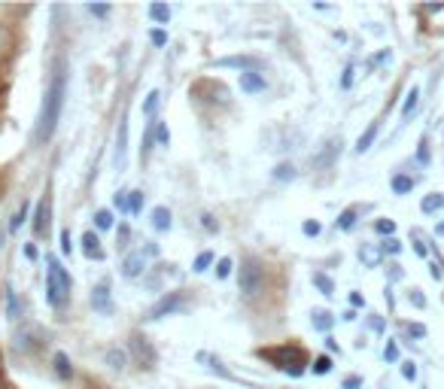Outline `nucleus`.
I'll return each instance as SVG.
<instances>
[{
  "instance_id": "nucleus-1",
  "label": "nucleus",
  "mask_w": 444,
  "mask_h": 389,
  "mask_svg": "<svg viewBox=\"0 0 444 389\" xmlns=\"http://www.w3.org/2000/svg\"><path fill=\"white\" fill-rule=\"evenodd\" d=\"M64 100H67V70H64V61H55L52 79H49V86H46L43 107H40V116H37V131H34L37 143L52 140L58 122H62V112H64Z\"/></svg>"
},
{
  "instance_id": "nucleus-2",
  "label": "nucleus",
  "mask_w": 444,
  "mask_h": 389,
  "mask_svg": "<svg viewBox=\"0 0 444 389\" xmlns=\"http://www.w3.org/2000/svg\"><path fill=\"white\" fill-rule=\"evenodd\" d=\"M49 271H46V301L52 307H64L67 298H70V289H74V280H70V274L64 271V265L55 259V255H49L46 259Z\"/></svg>"
},
{
  "instance_id": "nucleus-3",
  "label": "nucleus",
  "mask_w": 444,
  "mask_h": 389,
  "mask_svg": "<svg viewBox=\"0 0 444 389\" xmlns=\"http://www.w3.org/2000/svg\"><path fill=\"white\" fill-rule=\"evenodd\" d=\"M262 359H268L274 368H280L284 374L289 377H301L305 374V365H308V356L301 347H274V350H259Z\"/></svg>"
},
{
  "instance_id": "nucleus-4",
  "label": "nucleus",
  "mask_w": 444,
  "mask_h": 389,
  "mask_svg": "<svg viewBox=\"0 0 444 389\" xmlns=\"http://www.w3.org/2000/svg\"><path fill=\"white\" fill-rule=\"evenodd\" d=\"M262 289H265V268L256 255H250L240 262V292H244V298H256Z\"/></svg>"
},
{
  "instance_id": "nucleus-5",
  "label": "nucleus",
  "mask_w": 444,
  "mask_h": 389,
  "mask_svg": "<svg viewBox=\"0 0 444 389\" xmlns=\"http://www.w3.org/2000/svg\"><path fill=\"white\" fill-rule=\"evenodd\" d=\"M189 307V298H186V292H168V295H161V298L149 307V313H146V320L149 323H156L161 320V316H174L180 310H186Z\"/></svg>"
},
{
  "instance_id": "nucleus-6",
  "label": "nucleus",
  "mask_w": 444,
  "mask_h": 389,
  "mask_svg": "<svg viewBox=\"0 0 444 389\" xmlns=\"http://www.w3.org/2000/svg\"><path fill=\"white\" fill-rule=\"evenodd\" d=\"M131 353L137 356V362L144 365V368H149L153 371L156 368V362H158V353H156V347H153V341H149L146 335H131Z\"/></svg>"
},
{
  "instance_id": "nucleus-7",
  "label": "nucleus",
  "mask_w": 444,
  "mask_h": 389,
  "mask_svg": "<svg viewBox=\"0 0 444 389\" xmlns=\"http://www.w3.org/2000/svg\"><path fill=\"white\" fill-rule=\"evenodd\" d=\"M43 344H46V335H43V329H37V325L22 329L16 335V350H22V353H37Z\"/></svg>"
},
{
  "instance_id": "nucleus-8",
  "label": "nucleus",
  "mask_w": 444,
  "mask_h": 389,
  "mask_svg": "<svg viewBox=\"0 0 444 389\" xmlns=\"http://www.w3.org/2000/svg\"><path fill=\"white\" fill-rule=\"evenodd\" d=\"M216 64L219 67H238L240 74H259V70L265 67V61L253 58V55H231V58H219Z\"/></svg>"
},
{
  "instance_id": "nucleus-9",
  "label": "nucleus",
  "mask_w": 444,
  "mask_h": 389,
  "mask_svg": "<svg viewBox=\"0 0 444 389\" xmlns=\"http://www.w3.org/2000/svg\"><path fill=\"white\" fill-rule=\"evenodd\" d=\"M146 259H149V255L144 250H140V252H128L125 259H122V277H128V280L144 277V274H146Z\"/></svg>"
},
{
  "instance_id": "nucleus-10",
  "label": "nucleus",
  "mask_w": 444,
  "mask_h": 389,
  "mask_svg": "<svg viewBox=\"0 0 444 389\" xmlns=\"http://www.w3.org/2000/svg\"><path fill=\"white\" fill-rule=\"evenodd\" d=\"M116 168L122 170L125 161H128V116L119 119V128H116Z\"/></svg>"
},
{
  "instance_id": "nucleus-11",
  "label": "nucleus",
  "mask_w": 444,
  "mask_h": 389,
  "mask_svg": "<svg viewBox=\"0 0 444 389\" xmlns=\"http://www.w3.org/2000/svg\"><path fill=\"white\" fill-rule=\"evenodd\" d=\"M92 307L100 316H110L113 313V295H110V283H98L92 289Z\"/></svg>"
},
{
  "instance_id": "nucleus-12",
  "label": "nucleus",
  "mask_w": 444,
  "mask_h": 389,
  "mask_svg": "<svg viewBox=\"0 0 444 389\" xmlns=\"http://www.w3.org/2000/svg\"><path fill=\"white\" fill-rule=\"evenodd\" d=\"M359 262L366 265V268H380L383 250L378 247V243H359Z\"/></svg>"
},
{
  "instance_id": "nucleus-13",
  "label": "nucleus",
  "mask_w": 444,
  "mask_h": 389,
  "mask_svg": "<svg viewBox=\"0 0 444 389\" xmlns=\"http://www.w3.org/2000/svg\"><path fill=\"white\" fill-rule=\"evenodd\" d=\"M198 362L204 365L207 371H214V374H219V377H226V381H235V374H231L228 368L222 365L219 356H214V353H198Z\"/></svg>"
},
{
  "instance_id": "nucleus-14",
  "label": "nucleus",
  "mask_w": 444,
  "mask_h": 389,
  "mask_svg": "<svg viewBox=\"0 0 444 389\" xmlns=\"http://www.w3.org/2000/svg\"><path fill=\"white\" fill-rule=\"evenodd\" d=\"M240 88H244L247 95H259V91L268 88V79H265V74H240Z\"/></svg>"
},
{
  "instance_id": "nucleus-15",
  "label": "nucleus",
  "mask_w": 444,
  "mask_h": 389,
  "mask_svg": "<svg viewBox=\"0 0 444 389\" xmlns=\"http://www.w3.org/2000/svg\"><path fill=\"white\" fill-rule=\"evenodd\" d=\"M83 252L88 255V259L104 262V250H100V240H98L95 231H86V234H83Z\"/></svg>"
},
{
  "instance_id": "nucleus-16",
  "label": "nucleus",
  "mask_w": 444,
  "mask_h": 389,
  "mask_svg": "<svg viewBox=\"0 0 444 389\" xmlns=\"http://www.w3.org/2000/svg\"><path fill=\"white\" fill-rule=\"evenodd\" d=\"M49 216H52V207H49V198H43L34 213V234H43L49 228Z\"/></svg>"
},
{
  "instance_id": "nucleus-17",
  "label": "nucleus",
  "mask_w": 444,
  "mask_h": 389,
  "mask_svg": "<svg viewBox=\"0 0 444 389\" xmlns=\"http://www.w3.org/2000/svg\"><path fill=\"white\" fill-rule=\"evenodd\" d=\"M310 325H314L317 332H332V325H335V316L329 310H314L310 313Z\"/></svg>"
},
{
  "instance_id": "nucleus-18",
  "label": "nucleus",
  "mask_w": 444,
  "mask_h": 389,
  "mask_svg": "<svg viewBox=\"0 0 444 389\" xmlns=\"http://www.w3.org/2000/svg\"><path fill=\"white\" fill-rule=\"evenodd\" d=\"M170 225H174V216H170L168 207H156L153 210V228L156 231H170Z\"/></svg>"
},
{
  "instance_id": "nucleus-19",
  "label": "nucleus",
  "mask_w": 444,
  "mask_h": 389,
  "mask_svg": "<svg viewBox=\"0 0 444 389\" xmlns=\"http://www.w3.org/2000/svg\"><path fill=\"white\" fill-rule=\"evenodd\" d=\"M444 207V194L441 192H432V194H426V198L420 201V210L426 213V216H432V213H438Z\"/></svg>"
},
{
  "instance_id": "nucleus-20",
  "label": "nucleus",
  "mask_w": 444,
  "mask_h": 389,
  "mask_svg": "<svg viewBox=\"0 0 444 389\" xmlns=\"http://www.w3.org/2000/svg\"><path fill=\"white\" fill-rule=\"evenodd\" d=\"M6 316H9L13 323L22 320V301H18V295H16L13 289H6Z\"/></svg>"
},
{
  "instance_id": "nucleus-21",
  "label": "nucleus",
  "mask_w": 444,
  "mask_h": 389,
  "mask_svg": "<svg viewBox=\"0 0 444 389\" xmlns=\"http://www.w3.org/2000/svg\"><path fill=\"white\" fill-rule=\"evenodd\" d=\"M375 140H378V122H371V125L366 128V134H362V137L356 140V152H359V156H362V152H368Z\"/></svg>"
},
{
  "instance_id": "nucleus-22",
  "label": "nucleus",
  "mask_w": 444,
  "mask_h": 389,
  "mask_svg": "<svg viewBox=\"0 0 444 389\" xmlns=\"http://www.w3.org/2000/svg\"><path fill=\"white\" fill-rule=\"evenodd\" d=\"M310 280H314V286H317V289H320L322 295H326V298H332V295H335V283H332L329 274L314 271V277H310Z\"/></svg>"
},
{
  "instance_id": "nucleus-23",
  "label": "nucleus",
  "mask_w": 444,
  "mask_h": 389,
  "mask_svg": "<svg viewBox=\"0 0 444 389\" xmlns=\"http://www.w3.org/2000/svg\"><path fill=\"white\" fill-rule=\"evenodd\" d=\"M417 104H420V88L414 86L408 95H405V104H402V119H411L414 110H417Z\"/></svg>"
},
{
  "instance_id": "nucleus-24",
  "label": "nucleus",
  "mask_w": 444,
  "mask_h": 389,
  "mask_svg": "<svg viewBox=\"0 0 444 389\" xmlns=\"http://www.w3.org/2000/svg\"><path fill=\"white\" fill-rule=\"evenodd\" d=\"M52 362H55V374L62 377V381H70V377H74V365H70V359L64 353H55Z\"/></svg>"
},
{
  "instance_id": "nucleus-25",
  "label": "nucleus",
  "mask_w": 444,
  "mask_h": 389,
  "mask_svg": "<svg viewBox=\"0 0 444 389\" xmlns=\"http://www.w3.org/2000/svg\"><path fill=\"white\" fill-rule=\"evenodd\" d=\"M390 186H392V192H396V194H408V192L414 189V177H405V173H396V177L390 180Z\"/></svg>"
},
{
  "instance_id": "nucleus-26",
  "label": "nucleus",
  "mask_w": 444,
  "mask_h": 389,
  "mask_svg": "<svg viewBox=\"0 0 444 389\" xmlns=\"http://www.w3.org/2000/svg\"><path fill=\"white\" fill-rule=\"evenodd\" d=\"M338 152H341V137L329 143V149H326V152H322V156H320V158H314V165H317V168H322V165H332V158H335V156H338Z\"/></svg>"
},
{
  "instance_id": "nucleus-27",
  "label": "nucleus",
  "mask_w": 444,
  "mask_h": 389,
  "mask_svg": "<svg viewBox=\"0 0 444 389\" xmlns=\"http://www.w3.org/2000/svg\"><path fill=\"white\" fill-rule=\"evenodd\" d=\"M149 18H153V22L168 25V22H170V6H165V4H149Z\"/></svg>"
},
{
  "instance_id": "nucleus-28",
  "label": "nucleus",
  "mask_w": 444,
  "mask_h": 389,
  "mask_svg": "<svg viewBox=\"0 0 444 389\" xmlns=\"http://www.w3.org/2000/svg\"><path fill=\"white\" fill-rule=\"evenodd\" d=\"M356 216H359V210H356V207H347V210L338 216V222H335V225H338L341 231H350L353 225H356Z\"/></svg>"
},
{
  "instance_id": "nucleus-29",
  "label": "nucleus",
  "mask_w": 444,
  "mask_h": 389,
  "mask_svg": "<svg viewBox=\"0 0 444 389\" xmlns=\"http://www.w3.org/2000/svg\"><path fill=\"white\" fill-rule=\"evenodd\" d=\"M104 359H107V365L113 368V371H122V368H125V353L116 350V347H113V350H107Z\"/></svg>"
},
{
  "instance_id": "nucleus-30",
  "label": "nucleus",
  "mask_w": 444,
  "mask_h": 389,
  "mask_svg": "<svg viewBox=\"0 0 444 389\" xmlns=\"http://www.w3.org/2000/svg\"><path fill=\"white\" fill-rule=\"evenodd\" d=\"M274 180H277V182H286V180L292 182V180H296V168L286 165V161H284V165H277V168H274Z\"/></svg>"
},
{
  "instance_id": "nucleus-31",
  "label": "nucleus",
  "mask_w": 444,
  "mask_h": 389,
  "mask_svg": "<svg viewBox=\"0 0 444 389\" xmlns=\"http://www.w3.org/2000/svg\"><path fill=\"white\" fill-rule=\"evenodd\" d=\"M158 100H161V95H158V91H149V95H146V100H144V112H146L149 119L156 116V110H158Z\"/></svg>"
},
{
  "instance_id": "nucleus-32",
  "label": "nucleus",
  "mask_w": 444,
  "mask_h": 389,
  "mask_svg": "<svg viewBox=\"0 0 444 389\" xmlns=\"http://www.w3.org/2000/svg\"><path fill=\"white\" fill-rule=\"evenodd\" d=\"M95 225H98L100 231L113 228V213H110V210H98V213H95Z\"/></svg>"
},
{
  "instance_id": "nucleus-33",
  "label": "nucleus",
  "mask_w": 444,
  "mask_h": 389,
  "mask_svg": "<svg viewBox=\"0 0 444 389\" xmlns=\"http://www.w3.org/2000/svg\"><path fill=\"white\" fill-rule=\"evenodd\" d=\"M210 265H214V252H201L198 259H195V265H192V271L201 274V271H207Z\"/></svg>"
},
{
  "instance_id": "nucleus-34",
  "label": "nucleus",
  "mask_w": 444,
  "mask_h": 389,
  "mask_svg": "<svg viewBox=\"0 0 444 389\" xmlns=\"http://www.w3.org/2000/svg\"><path fill=\"white\" fill-rule=\"evenodd\" d=\"M380 250H383V255H399L402 252V240L399 238H387L380 243Z\"/></svg>"
},
{
  "instance_id": "nucleus-35",
  "label": "nucleus",
  "mask_w": 444,
  "mask_h": 389,
  "mask_svg": "<svg viewBox=\"0 0 444 389\" xmlns=\"http://www.w3.org/2000/svg\"><path fill=\"white\" fill-rule=\"evenodd\" d=\"M28 210H31V204H28V201H22V207H18V210H16V216H13V222H9V228H13V231H16V228H18V225H22V222L28 219Z\"/></svg>"
},
{
  "instance_id": "nucleus-36",
  "label": "nucleus",
  "mask_w": 444,
  "mask_h": 389,
  "mask_svg": "<svg viewBox=\"0 0 444 389\" xmlns=\"http://www.w3.org/2000/svg\"><path fill=\"white\" fill-rule=\"evenodd\" d=\"M156 143L158 146H168L170 143V131H168L165 122H156Z\"/></svg>"
},
{
  "instance_id": "nucleus-37",
  "label": "nucleus",
  "mask_w": 444,
  "mask_h": 389,
  "mask_svg": "<svg viewBox=\"0 0 444 389\" xmlns=\"http://www.w3.org/2000/svg\"><path fill=\"white\" fill-rule=\"evenodd\" d=\"M375 231L383 234V238H392V231H396V222H392V219H378V222H375Z\"/></svg>"
},
{
  "instance_id": "nucleus-38",
  "label": "nucleus",
  "mask_w": 444,
  "mask_h": 389,
  "mask_svg": "<svg viewBox=\"0 0 444 389\" xmlns=\"http://www.w3.org/2000/svg\"><path fill=\"white\" fill-rule=\"evenodd\" d=\"M128 213H140L144 210V192H128Z\"/></svg>"
},
{
  "instance_id": "nucleus-39",
  "label": "nucleus",
  "mask_w": 444,
  "mask_h": 389,
  "mask_svg": "<svg viewBox=\"0 0 444 389\" xmlns=\"http://www.w3.org/2000/svg\"><path fill=\"white\" fill-rule=\"evenodd\" d=\"M231 268H235V262H231L228 255H226V259H219V265H216V277H219V280H226L228 274H231Z\"/></svg>"
},
{
  "instance_id": "nucleus-40",
  "label": "nucleus",
  "mask_w": 444,
  "mask_h": 389,
  "mask_svg": "<svg viewBox=\"0 0 444 389\" xmlns=\"http://www.w3.org/2000/svg\"><path fill=\"white\" fill-rule=\"evenodd\" d=\"M332 371V359L329 356H317L314 359V374H329Z\"/></svg>"
},
{
  "instance_id": "nucleus-41",
  "label": "nucleus",
  "mask_w": 444,
  "mask_h": 389,
  "mask_svg": "<svg viewBox=\"0 0 444 389\" xmlns=\"http://www.w3.org/2000/svg\"><path fill=\"white\" fill-rule=\"evenodd\" d=\"M429 140L426 137H420V146H417V161H420V165H429Z\"/></svg>"
},
{
  "instance_id": "nucleus-42",
  "label": "nucleus",
  "mask_w": 444,
  "mask_h": 389,
  "mask_svg": "<svg viewBox=\"0 0 444 389\" xmlns=\"http://www.w3.org/2000/svg\"><path fill=\"white\" fill-rule=\"evenodd\" d=\"M408 301L417 307V310H423V307H426V295H423L420 289H411V292H408Z\"/></svg>"
},
{
  "instance_id": "nucleus-43",
  "label": "nucleus",
  "mask_w": 444,
  "mask_h": 389,
  "mask_svg": "<svg viewBox=\"0 0 444 389\" xmlns=\"http://www.w3.org/2000/svg\"><path fill=\"white\" fill-rule=\"evenodd\" d=\"M88 13L98 16V18H107L110 13H113V9H110L107 4H88Z\"/></svg>"
},
{
  "instance_id": "nucleus-44",
  "label": "nucleus",
  "mask_w": 444,
  "mask_h": 389,
  "mask_svg": "<svg viewBox=\"0 0 444 389\" xmlns=\"http://www.w3.org/2000/svg\"><path fill=\"white\" fill-rule=\"evenodd\" d=\"M383 359H387V362H399V344H396V341L387 344V350H383Z\"/></svg>"
},
{
  "instance_id": "nucleus-45",
  "label": "nucleus",
  "mask_w": 444,
  "mask_h": 389,
  "mask_svg": "<svg viewBox=\"0 0 444 389\" xmlns=\"http://www.w3.org/2000/svg\"><path fill=\"white\" fill-rule=\"evenodd\" d=\"M201 225H204V228H207L210 234H216V231H219V222H216L214 216H210V213H201Z\"/></svg>"
},
{
  "instance_id": "nucleus-46",
  "label": "nucleus",
  "mask_w": 444,
  "mask_h": 389,
  "mask_svg": "<svg viewBox=\"0 0 444 389\" xmlns=\"http://www.w3.org/2000/svg\"><path fill=\"white\" fill-rule=\"evenodd\" d=\"M414 240H417V243H414V252H417L420 259H426V255H429V247H426V240H420V234H417V231H414Z\"/></svg>"
},
{
  "instance_id": "nucleus-47",
  "label": "nucleus",
  "mask_w": 444,
  "mask_h": 389,
  "mask_svg": "<svg viewBox=\"0 0 444 389\" xmlns=\"http://www.w3.org/2000/svg\"><path fill=\"white\" fill-rule=\"evenodd\" d=\"M405 332H408L411 337H426V325H420V323H408V325H405Z\"/></svg>"
},
{
  "instance_id": "nucleus-48",
  "label": "nucleus",
  "mask_w": 444,
  "mask_h": 389,
  "mask_svg": "<svg viewBox=\"0 0 444 389\" xmlns=\"http://www.w3.org/2000/svg\"><path fill=\"white\" fill-rule=\"evenodd\" d=\"M402 377H405V381H417V365H414V362H402Z\"/></svg>"
},
{
  "instance_id": "nucleus-49",
  "label": "nucleus",
  "mask_w": 444,
  "mask_h": 389,
  "mask_svg": "<svg viewBox=\"0 0 444 389\" xmlns=\"http://www.w3.org/2000/svg\"><path fill=\"white\" fill-rule=\"evenodd\" d=\"M301 231H305V234H308V238H317V234H320V222H314V219H308L305 225H301Z\"/></svg>"
},
{
  "instance_id": "nucleus-50",
  "label": "nucleus",
  "mask_w": 444,
  "mask_h": 389,
  "mask_svg": "<svg viewBox=\"0 0 444 389\" xmlns=\"http://www.w3.org/2000/svg\"><path fill=\"white\" fill-rule=\"evenodd\" d=\"M113 204L125 213V210H128V192H116V194H113Z\"/></svg>"
},
{
  "instance_id": "nucleus-51",
  "label": "nucleus",
  "mask_w": 444,
  "mask_h": 389,
  "mask_svg": "<svg viewBox=\"0 0 444 389\" xmlns=\"http://www.w3.org/2000/svg\"><path fill=\"white\" fill-rule=\"evenodd\" d=\"M149 40H153L156 46H168V34H165V30H158V28L153 30V34H149Z\"/></svg>"
},
{
  "instance_id": "nucleus-52",
  "label": "nucleus",
  "mask_w": 444,
  "mask_h": 389,
  "mask_svg": "<svg viewBox=\"0 0 444 389\" xmlns=\"http://www.w3.org/2000/svg\"><path fill=\"white\" fill-rule=\"evenodd\" d=\"M70 250H74V243H70V231H67V228H62V252H64V255H70Z\"/></svg>"
},
{
  "instance_id": "nucleus-53",
  "label": "nucleus",
  "mask_w": 444,
  "mask_h": 389,
  "mask_svg": "<svg viewBox=\"0 0 444 389\" xmlns=\"http://www.w3.org/2000/svg\"><path fill=\"white\" fill-rule=\"evenodd\" d=\"M362 386V377L359 374H353V377H347L344 383H341V389H359Z\"/></svg>"
},
{
  "instance_id": "nucleus-54",
  "label": "nucleus",
  "mask_w": 444,
  "mask_h": 389,
  "mask_svg": "<svg viewBox=\"0 0 444 389\" xmlns=\"http://www.w3.org/2000/svg\"><path fill=\"white\" fill-rule=\"evenodd\" d=\"M368 325H371V332H378V335H383V329H387L380 316H371V320H368Z\"/></svg>"
},
{
  "instance_id": "nucleus-55",
  "label": "nucleus",
  "mask_w": 444,
  "mask_h": 389,
  "mask_svg": "<svg viewBox=\"0 0 444 389\" xmlns=\"http://www.w3.org/2000/svg\"><path fill=\"white\" fill-rule=\"evenodd\" d=\"M353 74H356L353 67H347V70H344V76H341V88H350V86H353Z\"/></svg>"
},
{
  "instance_id": "nucleus-56",
  "label": "nucleus",
  "mask_w": 444,
  "mask_h": 389,
  "mask_svg": "<svg viewBox=\"0 0 444 389\" xmlns=\"http://www.w3.org/2000/svg\"><path fill=\"white\" fill-rule=\"evenodd\" d=\"M128 225H119V247H125V243H128Z\"/></svg>"
},
{
  "instance_id": "nucleus-57",
  "label": "nucleus",
  "mask_w": 444,
  "mask_h": 389,
  "mask_svg": "<svg viewBox=\"0 0 444 389\" xmlns=\"http://www.w3.org/2000/svg\"><path fill=\"white\" fill-rule=\"evenodd\" d=\"M350 304H353V307H362V304H366V298H362L359 292H350Z\"/></svg>"
},
{
  "instance_id": "nucleus-58",
  "label": "nucleus",
  "mask_w": 444,
  "mask_h": 389,
  "mask_svg": "<svg viewBox=\"0 0 444 389\" xmlns=\"http://www.w3.org/2000/svg\"><path fill=\"white\" fill-rule=\"evenodd\" d=\"M326 350H329V353H341V350H338V341H335V337H326Z\"/></svg>"
},
{
  "instance_id": "nucleus-59",
  "label": "nucleus",
  "mask_w": 444,
  "mask_h": 389,
  "mask_svg": "<svg viewBox=\"0 0 444 389\" xmlns=\"http://www.w3.org/2000/svg\"><path fill=\"white\" fill-rule=\"evenodd\" d=\"M390 280H402V271H399V265H392V268H390Z\"/></svg>"
},
{
  "instance_id": "nucleus-60",
  "label": "nucleus",
  "mask_w": 444,
  "mask_h": 389,
  "mask_svg": "<svg viewBox=\"0 0 444 389\" xmlns=\"http://www.w3.org/2000/svg\"><path fill=\"white\" fill-rule=\"evenodd\" d=\"M429 271H432V277L441 280V265H429Z\"/></svg>"
},
{
  "instance_id": "nucleus-61",
  "label": "nucleus",
  "mask_w": 444,
  "mask_h": 389,
  "mask_svg": "<svg viewBox=\"0 0 444 389\" xmlns=\"http://www.w3.org/2000/svg\"><path fill=\"white\" fill-rule=\"evenodd\" d=\"M25 255H28V259H37V250L31 247V243H28V247H25Z\"/></svg>"
},
{
  "instance_id": "nucleus-62",
  "label": "nucleus",
  "mask_w": 444,
  "mask_h": 389,
  "mask_svg": "<svg viewBox=\"0 0 444 389\" xmlns=\"http://www.w3.org/2000/svg\"><path fill=\"white\" fill-rule=\"evenodd\" d=\"M436 231H438V234H444V222H438V228H436Z\"/></svg>"
},
{
  "instance_id": "nucleus-63",
  "label": "nucleus",
  "mask_w": 444,
  "mask_h": 389,
  "mask_svg": "<svg viewBox=\"0 0 444 389\" xmlns=\"http://www.w3.org/2000/svg\"><path fill=\"white\" fill-rule=\"evenodd\" d=\"M0 247H4V234H0Z\"/></svg>"
}]
</instances>
